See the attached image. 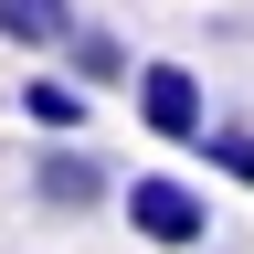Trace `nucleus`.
<instances>
[{
    "instance_id": "nucleus-1",
    "label": "nucleus",
    "mask_w": 254,
    "mask_h": 254,
    "mask_svg": "<svg viewBox=\"0 0 254 254\" xmlns=\"http://www.w3.org/2000/svg\"><path fill=\"white\" fill-rule=\"evenodd\" d=\"M117 201H127V233H138V244H159V254H190V244H212V201H201V190H190L180 170H138V180L117 190Z\"/></svg>"
},
{
    "instance_id": "nucleus-2",
    "label": "nucleus",
    "mask_w": 254,
    "mask_h": 254,
    "mask_svg": "<svg viewBox=\"0 0 254 254\" xmlns=\"http://www.w3.org/2000/svg\"><path fill=\"white\" fill-rule=\"evenodd\" d=\"M127 106H138V127H148V138H170V148H201V127H212V95H201L190 64H138Z\"/></svg>"
},
{
    "instance_id": "nucleus-3",
    "label": "nucleus",
    "mask_w": 254,
    "mask_h": 254,
    "mask_svg": "<svg viewBox=\"0 0 254 254\" xmlns=\"http://www.w3.org/2000/svg\"><path fill=\"white\" fill-rule=\"evenodd\" d=\"M32 201H43V212H95V201H117V180H106V159H95V148L53 138L43 159H32Z\"/></svg>"
},
{
    "instance_id": "nucleus-4",
    "label": "nucleus",
    "mask_w": 254,
    "mask_h": 254,
    "mask_svg": "<svg viewBox=\"0 0 254 254\" xmlns=\"http://www.w3.org/2000/svg\"><path fill=\"white\" fill-rule=\"evenodd\" d=\"M64 74H74V85H138V64H127V43H117V32L74 21V32H64Z\"/></svg>"
},
{
    "instance_id": "nucleus-5",
    "label": "nucleus",
    "mask_w": 254,
    "mask_h": 254,
    "mask_svg": "<svg viewBox=\"0 0 254 254\" xmlns=\"http://www.w3.org/2000/svg\"><path fill=\"white\" fill-rule=\"evenodd\" d=\"M85 95L95 85H74V74H32L21 85V117L43 127V138H85Z\"/></svg>"
},
{
    "instance_id": "nucleus-6",
    "label": "nucleus",
    "mask_w": 254,
    "mask_h": 254,
    "mask_svg": "<svg viewBox=\"0 0 254 254\" xmlns=\"http://www.w3.org/2000/svg\"><path fill=\"white\" fill-rule=\"evenodd\" d=\"M64 32H74V0H0V43H21V53H64Z\"/></svg>"
},
{
    "instance_id": "nucleus-7",
    "label": "nucleus",
    "mask_w": 254,
    "mask_h": 254,
    "mask_svg": "<svg viewBox=\"0 0 254 254\" xmlns=\"http://www.w3.org/2000/svg\"><path fill=\"white\" fill-rule=\"evenodd\" d=\"M201 159H212L222 180L254 190V127H244V117H212V127H201Z\"/></svg>"
}]
</instances>
